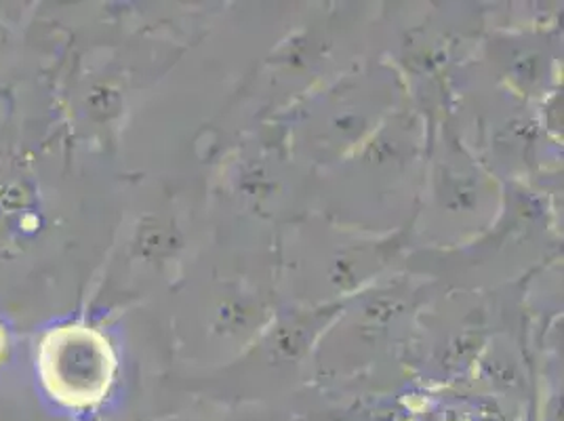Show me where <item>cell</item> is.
<instances>
[{
  "label": "cell",
  "mask_w": 564,
  "mask_h": 421,
  "mask_svg": "<svg viewBox=\"0 0 564 421\" xmlns=\"http://www.w3.org/2000/svg\"><path fill=\"white\" fill-rule=\"evenodd\" d=\"M4 354H7V334H4V329L0 325V361L4 359Z\"/></svg>",
  "instance_id": "7a4b0ae2"
},
{
  "label": "cell",
  "mask_w": 564,
  "mask_h": 421,
  "mask_svg": "<svg viewBox=\"0 0 564 421\" xmlns=\"http://www.w3.org/2000/svg\"><path fill=\"white\" fill-rule=\"evenodd\" d=\"M38 375L45 390L70 409H91L113 388L116 354L108 337L86 325H63L43 337Z\"/></svg>",
  "instance_id": "6da1fadb"
}]
</instances>
